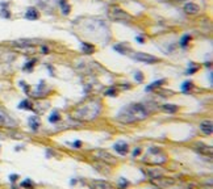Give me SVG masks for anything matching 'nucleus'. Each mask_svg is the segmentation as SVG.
Returning a JSON list of instances; mask_svg holds the SVG:
<instances>
[{
    "label": "nucleus",
    "mask_w": 213,
    "mask_h": 189,
    "mask_svg": "<svg viewBox=\"0 0 213 189\" xmlns=\"http://www.w3.org/2000/svg\"><path fill=\"white\" fill-rule=\"evenodd\" d=\"M149 117V112L143 104H129L124 107L119 113H117L116 118L117 121L122 122V124H134V122L146 120Z\"/></svg>",
    "instance_id": "obj_1"
},
{
    "label": "nucleus",
    "mask_w": 213,
    "mask_h": 189,
    "mask_svg": "<svg viewBox=\"0 0 213 189\" xmlns=\"http://www.w3.org/2000/svg\"><path fill=\"white\" fill-rule=\"evenodd\" d=\"M100 110H102V105L97 101H89L84 105L79 107L74 113H72V117L75 120H80V121H89L96 118Z\"/></svg>",
    "instance_id": "obj_2"
},
{
    "label": "nucleus",
    "mask_w": 213,
    "mask_h": 189,
    "mask_svg": "<svg viewBox=\"0 0 213 189\" xmlns=\"http://www.w3.org/2000/svg\"><path fill=\"white\" fill-rule=\"evenodd\" d=\"M109 16L112 20H116V21H130L132 20V16L129 15L126 11L121 9L119 7H112Z\"/></svg>",
    "instance_id": "obj_3"
},
{
    "label": "nucleus",
    "mask_w": 213,
    "mask_h": 189,
    "mask_svg": "<svg viewBox=\"0 0 213 189\" xmlns=\"http://www.w3.org/2000/svg\"><path fill=\"white\" fill-rule=\"evenodd\" d=\"M0 126L8 127V129H13V127H17V121L11 117L5 110L0 109Z\"/></svg>",
    "instance_id": "obj_4"
},
{
    "label": "nucleus",
    "mask_w": 213,
    "mask_h": 189,
    "mask_svg": "<svg viewBox=\"0 0 213 189\" xmlns=\"http://www.w3.org/2000/svg\"><path fill=\"white\" fill-rule=\"evenodd\" d=\"M133 58L138 60V62H142V63H146V64H153L155 62H159V58L154 57V55H150V54H146V53H134L133 54Z\"/></svg>",
    "instance_id": "obj_5"
},
{
    "label": "nucleus",
    "mask_w": 213,
    "mask_h": 189,
    "mask_svg": "<svg viewBox=\"0 0 213 189\" xmlns=\"http://www.w3.org/2000/svg\"><path fill=\"white\" fill-rule=\"evenodd\" d=\"M37 43L36 40H26V38H22V40H17V41H13L12 45L16 47H20V49H26V47H30V46H34Z\"/></svg>",
    "instance_id": "obj_6"
},
{
    "label": "nucleus",
    "mask_w": 213,
    "mask_h": 189,
    "mask_svg": "<svg viewBox=\"0 0 213 189\" xmlns=\"http://www.w3.org/2000/svg\"><path fill=\"white\" fill-rule=\"evenodd\" d=\"M113 150L117 152V154H120V155H126L128 151H129V146H128V143L124 142V141H119V142H116L113 144Z\"/></svg>",
    "instance_id": "obj_7"
},
{
    "label": "nucleus",
    "mask_w": 213,
    "mask_h": 189,
    "mask_svg": "<svg viewBox=\"0 0 213 189\" xmlns=\"http://www.w3.org/2000/svg\"><path fill=\"white\" fill-rule=\"evenodd\" d=\"M184 12H186L187 15H191V16H195V15H197L199 13V11H200V8H199V5L196 4V3H186L184 4Z\"/></svg>",
    "instance_id": "obj_8"
},
{
    "label": "nucleus",
    "mask_w": 213,
    "mask_h": 189,
    "mask_svg": "<svg viewBox=\"0 0 213 189\" xmlns=\"http://www.w3.org/2000/svg\"><path fill=\"white\" fill-rule=\"evenodd\" d=\"M200 130L204 133L205 135H212L213 133V124L211 120H205L200 124Z\"/></svg>",
    "instance_id": "obj_9"
},
{
    "label": "nucleus",
    "mask_w": 213,
    "mask_h": 189,
    "mask_svg": "<svg viewBox=\"0 0 213 189\" xmlns=\"http://www.w3.org/2000/svg\"><path fill=\"white\" fill-rule=\"evenodd\" d=\"M38 17H40V12H38L36 8L29 7V8L25 11V19H28L29 21H34V20H37Z\"/></svg>",
    "instance_id": "obj_10"
},
{
    "label": "nucleus",
    "mask_w": 213,
    "mask_h": 189,
    "mask_svg": "<svg viewBox=\"0 0 213 189\" xmlns=\"http://www.w3.org/2000/svg\"><path fill=\"white\" fill-rule=\"evenodd\" d=\"M162 109L165 110V112H167V113H175V112H178V107L175 104H163L162 105Z\"/></svg>",
    "instance_id": "obj_11"
},
{
    "label": "nucleus",
    "mask_w": 213,
    "mask_h": 189,
    "mask_svg": "<svg viewBox=\"0 0 213 189\" xmlns=\"http://www.w3.org/2000/svg\"><path fill=\"white\" fill-rule=\"evenodd\" d=\"M82 51L86 53V54H92V53L95 51V46L91 45V43L83 42V43H82Z\"/></svg>",
    "instance_id": "obj_12"
},
{
    "label": "nucleus",
    "mask_w": 213,
    "mask_h": 189,
    "mask_svg": "<svg viewBox=\"0 0 213 189\" xmlns=\"http://www.w3.org/2000/svg\"><path fill=\"white\" fill-rule=\"evenodd\" d=\"M59 7H61V11H62L63 15H69L70 13V5L67 4L66 0H59Z\"/></svg>",
    "instance_id": "obj_13"
},
{
    "label": "nucleus",
    "mask_w": 213,
    "mask_h": 189,
    "mask_svg": "<svg viewBox=\"0 0 213 189\" xmlns=\"http://www.w3.org/2000/svg\"><path fill=\"white\" fill-rule=\"evenodd\" d=\"M29 125L32 127V130H37L38 127H40V120H38V117H30L29 118Z\"/></svg>",
    "instance_id": "obj_14"
},
{
    "label": "nucleus",
    "mask_w": 213,
    "mask_h": 189,
    "mask_svg": "<svg viewBox=\"0 0 213 189\" xmlns=\"http://www.w3.org/2000/svg\"><path fill=\"white\" fill-rule=\"evenodd\" d=\"M166 80L165 79H161V80H156V81H153V83H151V84L150 86H147L146 87V91L149 92V91H151V90H154V88H158V87H161L162 84H163V83H165Z\"/></svg>",
    "instance_id": "obj_15"
},
{
    "label": "nucleus",
    "mask_w": 213,
    "mask_h": 189,
    "mask_svg": "<svg viewBox=\"0 0 213 189\" xmlns=\"http://www.w3.org/2000/svg\"><path fill=\"white\" fill-rule=\"evenodd\" d=\"M20 109H28V110H33V104L29 101V100H24V101H21L20 105H19Z\"/></svg>",
    "instance_id": "obj_16"
},
{
    "label": "nucleus",
    "mask_w": 213,
    "mask_h": 189,
    "mask_svg": "<svg viewBox=\"0 0 213 189\" xmlns=\"http://www.w3.org/2000/svg\"><path fill=\"white\" fill-rule=\"evenodd\" d=\"M192 88H193V83L191 80H187V81H184L182 84V91L183 92H189Z\"/></svg>",
    "instance_id": "obj_17"
},
{
    "label": "nucleus",
    "mask_w": 213,
    "mask_h": 189,
    "mask_svg": "<svg viewBox=\"0 0 213 189\" xmlns=\"http://www.w3.org/2000/svg\"><path fill=\"white\" fill-rule=\"evenodd\" d=\"M191 34H186V36H183L182 37V40H180V46L182 47H186L188 43H189V41H191Z\"/></svg>",
    "instance_id": "obj_18"
},
{
    "label": "nucleus",
    "mask_w": 213,
    "mask_h": 189,
    "mask_svg": "<svg viewBox=\"0 0 213 189\" xmlns=\"http://www.w3.org/2000/svg\"><path fill=\"white\" fill-rule=\"evenodd\" d=\"M59 120H61V116L58 112H53L52 116H49V122H52V124H55V122Z\"/></svg>",
    "instance_id": "obj_19"
},
{
    "label": "nucleus",
    "mask_w": 213,
    "mask_h": 189,
    "mask_svg": "<svg viewBox=\"0 0 213 189\" xmlns=\"http://www.w3.org/2000/svg\"><path fill=\"white\" fill-rule=\"evenodd\" d=\"M199 70V66H196V64H193L192 62L189 63V67H188V70L186 71V74L187 75H191V74H193V72H196Z\"/></svg>",
    "instance_id": "obj_20"
},
{
    "label": "nucleus",
    "mask_w": 213,
    "mask_h": 189,
    "mask_svg": "<svg viewBox=\"0 0 213 189\" xmlns=\"http://www.w3.org/2000/svg\"><path fill=\"white\" fill-rule=\"evenodd\" d=\"M21 187H24V188H29V189H33V188H34V184H33V182H32V180H29V179H28V180H25V181H22V182H21Z\"/></svg>",
    "instance_id": "obj_21"
},
{
    "label": "nucleus",
    "mask_w": 213,
    "mask_h": 189,
    "mask_svg": "<svg viewBox=\"0 0 213 189\" xmlns=\"http://www.w3.org/2000/svg\"><path fill=\"white\" fill-rule=\"evenodd\" d=\"M34 63H36V59H32V60H29V62H26V64L24 66V70L30 71L33 68V66H34Z\"/></svg>",
    "instance_id": "obj_22"
},
{
    "label": "nucleus",
    "mask_w": 213,
    "mask_h": 189,
    "mask_svg": "<svg viewBox=\"0 0 213 189\" xmlns=\"http://www.w3.org/2000/svg\"><path fill=\"white\" fill-rule=\"evenodd\" d=\"M134 79H136L137 81H139V83H141V81H143V79H145V76H143V74H142V72H139V71H137V72H136V74H134Z\"/></svg>",
    "instance_id": "obj_23"
},
{
    "label": "nucleus",
    "mask_w": 213,
    "mask_h": 189,
    "mask_svg": "<svg viewBox=\"0 0 213 189\" xmlns=\"http://www.w3.org/2000/svg\"><path fill=\"white\" fill-rule=\"evenodd\" d=\"M2 16L4 19H9L11 17V12L8 11V8H3L2 9Z\"/></svg>",
    "instance_id": "obj_24"
},
{
    "label": "nucleus",
    "mask_w": 213,
    "mask_h": 189,
    "mask_svg": "<svg viewBox=\"0 0 213 189\" xmlns=\"http://www.w3.org/2000/svg\"><path fill=\"white\" fill-rule=\"evenodd\" d=\"M116 93H117L116 88H109L108 91H105V96H116Z\"/></svg>",
    "instance_id": "obj_25"
},
{
    "label": "nucleus",
    "mask_w": 213,
    "mask_h": 189,
    "mask_svg": "<svg viewBox=\"0 0 213 189\" xmlns=\"http://www.w3.org/2000/svg\"><path fill=\"white\" fill-rule=\"evenodd\" d=\"M128 185H129V182L124 179V177H122V179L120 180V182H119V187H120V188H122V189H125Z\"/></svg>",
    "instance_id": "obj_26"
},
{
    "label": "nucleus",
    "mask_w": 213,
    "mask_h": 189,
    "mask_svg": "<svg viewBox=\"0 0 213 189\" xmlns=\"http://www.w3.org/2000/svg\"><path fill=\"white\" fill-rule=\"evenodd\" d=\"M115 50H117V51L121 53V54H125V47L122 46V45H116L115 46Z\"/></svg>",
    "instance_id": "obj_27"
},
{
    "label": "nucleus",
    "mask_w": 213,
    "mask_h": 189,
    "mask_svg": "<svg viewBox=\"0 0 213 189\" xmlns=\"http://www.w3.org/2000/svg\"><path fill=\"white\" fill-rule=\"evenodd\" d=\"M139 154H141V148H139V147H137V148H136V150H134V151H133V158L138 156Z\"/></svg>",
    "instance_id": "obj_28"
},
{
    "label": "nucleus",
    "mask_w": 213,
    "mask_h": 189,
    "mask_svg": "<svg viewBox=\"0 0 213 189\" xmlns=\"http://www.w3.org/2000/svg\"><path fill=\"white\" fill-rule=\"evenodd\" d=\"M136 41H137L138 43H145V37L138 36V37H136Z\"/></svg>",
    "instance_id": "obj_29"
},
{
    "label": "nucleus",
    "mask_w": 213,
    "mask_h": 189,
    "mask_svg": "<svg viewBox=\"0 0 213 189\" xmlns=\"http://www.w3.org/2000/svg\"><path fill=\"white\" fill-rule=\"evenodd\" d=\"M80 146H82V142H80V141H76V142H74V147H75V148H79Z\"/></svg>",
    "instance_id": "obj_30"
},
{
    "label": "nucleus",
    "mask_w": 213,
    "mask_h": 189,
    "mask_svg": "<svg viewBox=\"0 0 213 189\" xmlns=\"http://www.w3.org/2000/svg\"><path fill=\"white\" fill-rule=\"evenodd\" d=\"M17 175H11V181H12V182H15L16 180H17Z\"/></svg>",
    "instance_id": "obj_31"
},
{
    "label": "nucleus",
    "mask_w": 213,
    "mask_h": 189,
    "mask_svg": "<svg viewBox=\"0 0 213 189\" xmlns=\"http://www.w3.org/2000/svg\"><path fill=\"white\" fill-rule=\"evenodd\" d=\"M41 50H42V53H43V54H48V53H49V49H48L46 46H42V47H41Z\"/></svg>",
    "instance_id": "obj_32"
}]
</instances>
